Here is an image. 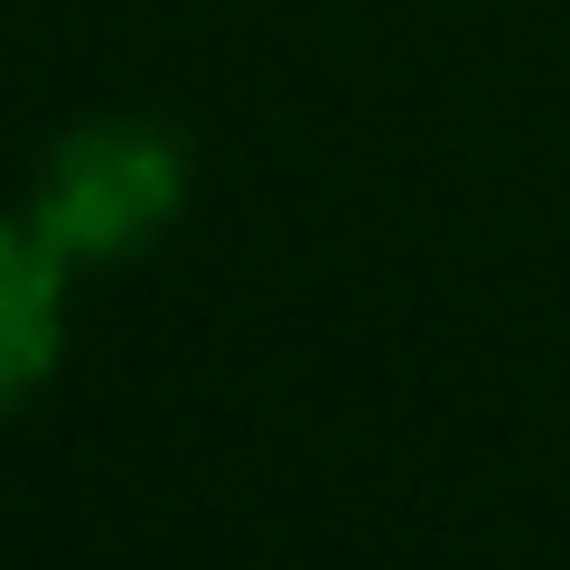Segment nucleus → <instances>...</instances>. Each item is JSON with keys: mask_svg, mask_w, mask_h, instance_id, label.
<instances>
[{"mask_svg": "<svg viewBox=\"0 0 570 570\" xmlns=\"http://www.w3.org/2000/svg\"><path fill=\"white\" fill-rule=\"evenodd\" d=\"M178 206H187V150L159 122H131V112L76 122L29 187V225L66 263H122V253L178 225Z\"/></svg>", "mask_w": 570, "mask_h": 570, "instance_id": "obj_1", "label": "nucleus"}, {"mask_svg": "<svg viewBox=\"0 0 570 570\" xmlns=\"http://www.w3.org/2000/svg\"><path fill=\"white\" fill-rule=\"evenodd\" d=\"M66 253L38 225H0V412L57 374L66 346Z\"/></svg>", "mask_w": 570, "mask_h": 570, "instance_id": "obj_2", "label": "nucleus"}]
</instances>
